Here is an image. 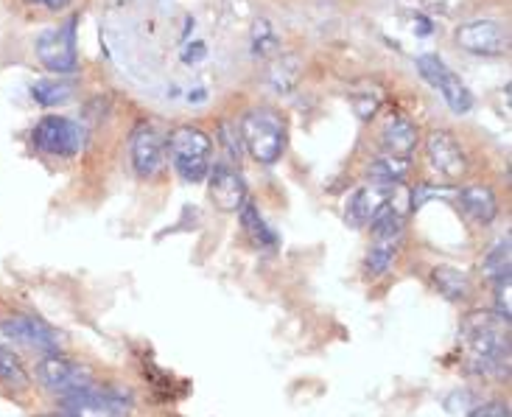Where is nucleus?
<instances>
[{
    "instance_id": "f257e3e1",
    "label": "nucleus",
    "mask_w": 512,
    "mask_h": 417,
    "mask_svg": "<svg viewBox=\"0 0 512 417\" xmlns=\"http://www.w3.org/2000/svg\"><path fill=\"white\" fill-rule=\"evenodd\" d=\"M241 140L244 149L261 163V166H275L286 152V121L283 115L272 107H252L241 118Z\"/></svg>"
},
{
    "instance_id": "f03ea898",
    "label": "nucleus",
    "mask_w": 512,
    "mask_h": 417,
    "mask_svg": "<svg viewBox=\"0 0 512 417\" xmlns=\"http://www.w3.org/2000/svg\"><path fill=\"white\" fill-rule=\"evenodd\" d=\"M168 154L185 182H202L210 171V157H213V140L205 129L199 126H177L168 135Z\"/></svg>"
},
{
    "instance_id": "7ed1b4c3",
    "label": "nucleus",
    "mask_w": 512,
    "mask_h": 417,
    "mask_svg": "<svg viewBox=\"0 0 512 417\" xmlns=\"http://www.w3.org/2000/svg\"><path fill=\"white\" fill-rule=\"evenodd\" d=\"M465 334H468L473 359H476L482 373H504L507 370L510 342H507L504 331L487 314H473L471 320L465 322Z\"/></svg>"
},
{
    "instance_id": "20e7f679",
    "label": "nucleus",
    "mask_w": 512,
    "mask_h": 417,
    "mask_svg": "<svg viewBox=\"0 0 512 417\" xmlns=\"http://www.w3.org/2000/svg\"><path fill=\"white\" fill-rule=\"evenodd\" d=\"M34 149L48 157H76L84 149L87 132L79 121H70L65 115H45L31 132Z\"/></svg>"
},
{
    "instance_id": "39448f33",
    "label": "nucleus",
    "mask_w": 512,
    "mask_h": 417,
    "mask_svg": "<svg viewBox=\"0 0 512 417\" xmlns=\"http://www.w3.org/2000/svg\"><path fill=\"white\" fill-rule=\"evenodd\" d=\"M37 59L45 70L54 76H70L79 68V51H76V17H70L65 26L48 28L37 37Z\"/></svg>"
},
{
    "instance_id": "423d86ee",
    "label": "nucleus",
    "mask_w": 512,
    "mask_h": 417,
    "mask_svg": "<svg viewBox=\"0 0 512 417\" xmlns=\"http://www.w3.org/2000/svg\"><path fill=\"white\" fill-rule=\"evenodd\" d=\"M129 406H132L129 392L118 387L98 390L96 384L62 398V409L70 417H121L129 412Z\"/></svg>"
},
{
    "instance_id": "0eeeda50",
    "label": "nucleus",
    "mask_w": 512,
    "mask_h": 417,
    "mask_svg": "<svg viewBox=\"0 0 512 417\" xmlns=\"http://www.w3.org/2000/svg\"><path fill=\"white\" fill-rule=\"evenodd\" d=\"M417 70L426 82L440 90L443 101L457 112V115H468L473 110V93L465 87V82L459 79L454 70L445 65L443 59L437 54H423L417 56Z\"/></svg>"
},
{
    "instance_id": "6e6552de",
    "label": "nucleus",
    "mask_w": 512,
    "mask_h": 417,
    "mask_svg": "<svg viewBox=\"0 0 512 417\" xmlns=\"http://www.w3.org/2000/svg\"><path fill=\"white\" fill-rule=\"evenodd\" d=\"M37 378L45 390L56 392V395H70V392L87 390L96 384V378L90 376V370L82 367L79 362H70L59 353H45L40 362H37Z\"/></svg>"
},
{
    "instance_id": "1a4fd4ad",
    "label": "nucleus",
    "mask_w": 512,
    "mask_h": 417,
    "mask_svg": "<svg viewBox=\"0 0 512 417\" xmlns=\"http://www.w3.org/2000/svg\"><path fill=\"white\" fill-rule=\"evenodd\" d=\"M454 40L462 51L476 56H501L510 51V31L501 20H468L457 28Z\"/></svg>"
},
{
    "instance_id": "9d476101",
    "label": "nucleus",
    "mask_w": 512,
    "mask_h": 417,
    "mask_svg": "<svg viewBox=\"0 0 512 417\" xmlns=\"http://www.w3.org/2000/svg\"><path fill=\"white\" fill-rule=\"evenodd\" d=\"M0 334L6 339H12L17 345H23L28 350H37V353H56L62 336L56 331L54 325L37 317V314H14L0 322Z\"/></svg>"
},
{
    "instance_id": "9b49d317",
    "label": "nucleus",
    "mask_w": 512,
    "mask_h": 417,
    "mask_svg": "<svg viewBox=\"0 0 512 417\" xmlns=\"http://www.w3.org/2000/svg\"><path fill=\"white\" fill-rule=\"evenodd\" d=\"M426 154L434 171H440L445 180H459L468 174V154L448 129H434L426 138Z\"/></svg>"
},
{
    "instance_id": "f8f14e48",
    "label": "nucleus",
    "mask_w": 512,
    "mask_h": 417,
    "mask_svg": "<svg viewBox=\"0 0 512 417\" xmlns=\"http://www.w3.org/2000/svg\"><path fill=\"white\" fill-rule=\"evenodd\" d=\"M129 152H132V166L140 180H154L163 166H166V149H163V140L154 132V126L143 124L135 129L132 143H129Z\"/></svg>"
},
{
    "instance_id": "ddd939ff",
    "label": "nucleus",
    "mask_w": 512,
    "mask_h": 417,
    "mask_svg": "<svg viewBox=\"0 0 512 417\" xmlns=\"http://www.w3.org/2000/svg\"><path fill=\"white\" fill-rule=\"evenodd\" d=\"M208 188L210 199L216 202V208L224 213H236L250 196H247V182L241 177L236 166L219 163L208 171Z\"/></svg>"
},
{
    "instance_id": "4468645a",
    "label": "nucleus",
    "mask_w": 512,
    "mask_h": 417,
    "mask_svg": "<svg viewBox=\"0 0 512 417\" xmlns=\"http://www.w3.org/2000/svg\"><path fill=\"white\" fill-rule=\"evenodd\" d=\"M389 191H392V188L375 185V182H370V185L359 188L356 194L347 199L345 222L350 224V227H356V230H359V227H367L375 213L387 205Z\"/></svg>"
},
{
    "instance_id": "2eb2a0df",
    "label": "nucleus",
    "mask_w": 512,
    "mask_h": 417,
    "mask_svg": "<svg viewBox=\"0 0 512 417\" xmlns=\"http://www.w3.org/2000/svg\"><path fill=\"white\" fill-rule=\"evenodd\" d=\"M459 205L476 224H493L499 216V196L490 185H468L459 191Z\"/></svg>"
},
{
    "instance_id": "dca6fc26",
    "label": "nucleus",
    "mask_w": 512,
    "mask_h": 417,
    "mask_svg": "<svg viewBox=\"0 0 512 417\" xmlns=\"http://www.w3.org/2000/svg\"><path fill=\"white\" fill-rule=\"evenodd\" d=\"M238 219H241V227H244V233L250 236V241L258 247V250H277V244H280V238L277 233L266 224V219L261 216V210L255 208V202H244L241 208H238Z\"/></svg>"
},
{
    "instance_id": "f3484780",
    "label": "nucleus",
    "mask_w": 512,
    "mask_h": 417,
    "mask_svg": "<svg viewBox=\"0 0 512 417\" xmlns=\"http://www.w3.org/2000/svg\"><path fill=\"white\" fill-rule=\"evenodd\" d=\"M384 146H387V154H398L409 160V154L415 152L417 146V126L401 115L389 118L384 126Z\"/></svg>"
},
{
    "instance_id": "a211bd4d",
    "label": "nucleus",
    "mask_w": 512,
    "mask_h": 417,
    "mask_svg": "<svg viewBox=\"0 0 512 417\" xmlns=\"http://www.w3.org/2000/svg\"><path fill=\"white\" fill-rule=\"evenodd\" d=\"M431 280H434L437 292L443 294L445 300L462 303V300H468V297H471V278H468L465 272L454 269V266H434Z\"/></svg>"
},
{
    "instance_id": "6ab92c4d",
    "label": "nucleus",
    "mask_w": 512,
    "mask_h": 417,
    "mask_svg": "<svg viewBox=\"0 0 512 417\" xmlns=\"http://www.w3.org/2000/svg\"><path fill=\"white\" fill-rule=\"evenodd\" d=\"M0 384L14 392H23L31 387V373L26 370V364L6 345H0Z\"/></svg>"
},
{
    "instance_id": "aec40b11",
    "label": "nucleus",
    "mask_w": 512,
    "mask_h": 417,
    "mask_svg": "<svg viewBox=\"0 0 512 417\" xmlns=\"http://www.w3.org/2000/svg\"><path fill=\"white\" fill-rule=\"evenodd\" d=\"M73 84L65 82V79H42V82L31 84V98L45 107V110H51V107H62V104H68L70 98H73Z\"/></svg>"
},
{
    "instance_id": "412c9836",
    "label": "nucleus",
    "mask_w": 512,
    "mask_h": 417,
    "mask_svg": "<svg viewBox=\"0 0 512 417\" xmlns=\"http://www.w3.org/2000/svg\"><path fill=\"white\" fill-rule=\"evenodd\" d=\"M370 177H373L375 185H384V188L401 185L409 177V160L398 157V154H384L370 166Z\"/></svg>"
},
{
    "instance_id": "4be33fe9",
    "label": "nucleus",
    "mask_w": 512,
    "mask_h": 417,
    "mask_svg": "<svg viewBox=\"0 0 512 417\" xmlns=\"http://www.w3.org/2000/svg\"><path fill=\"white\" fill-rule=\"evenodd\" d=\"M370 233H373L375 241H387V244H401L403 236V219L398 210L392 205H384V208L375 213L370 219Z\"/></svg>"
},
{
    "instance_id": "5701e85b",
    "label": "nucleus",
    "mask_w": 512,
    "mask_h": 417,
    "mask_svg": "<svg viewBox=\"0 0 512 417\" xmlns=\"http://www.w3.org/2000/svg\"><path fill=\"white\" fill-rule=\"evenodd\" d=\"M510 236H504L496 241V247L485 255V278L493 280V286H499V283H510Z\"/></svg>"
},
{
    "instance_id": "b1692460",
    "label": "nucleus",
    "mask_w": 512,
    "mask_h": 417,
    "mask_svg": "<svg viewBox=\"0 0 512 417\" xmlns=\"http://www.w3.org/2000/svg\"><path fill=\"white\" fill-rule=\"evenodd\" d=\"M250 48L255 59H269L280 51V37H277L275 26L269 20H255L250 34Z\"/></svg>"
},
{
    "instance_id": "393cba45",
    "label": "nucleus",
    "mask_w": 512,
    "mask_h": 417,
    "mask_svg": "<svg viewBox=\"0 0 512 417\" xmlns=\"http://www.w3.org/2000/svg\"><path fill=\"white\" fill-rule=\"evenodd\" d=\"M395 258H398V244H387V241H375L367 258H364V272L367 278H381L387 275L389 269L395 266Z\"/></svg>"
},
{
    "instance_id": "a878e982",
    "label": "nucleus",
    "mask_w": 512,
    "mask_h": 417,
    "mask_svg": "<svg viewBox=\"0 0 512 417\" xmlns=\"http://www.w3.org/2000/svg\"><path fill=\"white\" fill-rule=\"evenodd\" d=\"M300 79V59L297 56H283L280 65L269 70V84L275 87L277 93H289L291 87Z\"/></svg>"
},
{
    "instance_id": "bb28decb",
    "label": "nucleus",
    "mask_w": 512,
    "mask_h": 417,
    "mask_svg": "<svg viewBox=\"0 0 512 417\" xmlns=\"http://www.w3.org/2000/svg\"><path fill=\"white\" fill-rule=\"evenodd\" d=\"M219 135H222L224 149H227V157L230 160H241V154H244V140H241V132H238L233 124H222L219 126Z\"/></svg>"
},
{
    "instance_id": "cd10ccee",
    "label": "nucleus",
    "mask_w": 512,
    "mask_h": 417,
    "mask_svg": "<svg viewBox=\"0 0 512 417\" xmlns=\"http://www.w3.org/2000/svg\"><path fill=\"white\" fill-rule=\"evenodd\" d=\"M468 417H510V406H507V401H485V404L471 409Z\"/></svg>"
},
{
    "instance_id": "c85d7f7f",
    "label": "nucleus",
    "mask_w": 512,
    "mask_h": 417,
    "mask_svg": "<svg viewBox=\"0 0 512 417\" xmlns=\"http://www.w3.org/2000/svg\"><path fill=\"white\" fill-rule=\"evenodd\" d=\"M31 6H42V9H48V12H59V9H65L70 0H28Z\"/></svg>"
},
{
    "instance_id": "c756f323",
    "label": "nucleus",
    "mask_w": 512,
    "mask_h": 417,
    "mask_svg": "<svg viewBox=\"0 0 512 417\" xmlns=\"http://www.w3.org/2000/svg\"><path fill=\"white\" fill-rule=\"evenodd\" d=\"M40 417H56V415H40Z\"/></svg>"
}]
</instances>
